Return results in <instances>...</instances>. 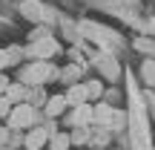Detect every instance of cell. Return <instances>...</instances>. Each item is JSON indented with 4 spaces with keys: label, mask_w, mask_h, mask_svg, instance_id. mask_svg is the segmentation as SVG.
<instances>
[{
    "label": "cell",
    "mask_w": 155,
    "mask_h": 150,
    "mask_svg": "<svg viewBox=\"0 0 155 150\" xmlns=\"http://www.w3.org/2000/svg\"><path fill=\"white\" fill-rule=\"evenodd\" d=\"M147 78H150V84H155V67L152 64H147Z\"/></svg>",
    "instance_id": "22"
},
{
    "label": "cell",
    "mask_w": 155,
    "mask_h": 150,
    "mask_svg": "<svg viewBox=\"0 0 155 150\" xmlns=\"http://www.w3.org/2000/svg\"><path fill=\"white\" fill-rule=\"evenodd\" d=\"M92 141H95L98 147H106V141H109V130L101 127V133H95V136H92Z\"/></svg>",
    "instance_id": "16"
},
{
    "label": "cell",
    "mask_w": 155,
    "mask_h": 150,
    "mask_svg": "<svg viewBox=\"0 0 155 150\" xmlns=\"http://www.w3.org/2000/svg\"><path fill=\"white\" fill-rule=\"evenodd\" d=\"M83 89H86V101H89V104L104 98V84H101V81H86Z\"/></svg>",
    "instance_id": "11"
},
{
    "label": "cell",
    "mask_w": 155,
    "mask_h": 150,
    "mask_svg": "<svg viewBox=\"0 0 155 150\" xmlns=\"http://www.w3.org/2000/svg\"><path fill=\"white\" fill-rule=\"evenodd\" d=\"M9 84H12V81H9V75H6V72H0V95L6 92V87H9Z\"/></svg>",
    "instance_id": "21"
},
{
    "label": "cell",
    "mask_w": 155,
    "mask_h": 150,
    "mask_svg": "<svg viewBox=\"0 0 155 150\" xmlns=\"http://www.w3.org/2000/svg\"><path fill=\"white\" fill-rule=\"evenodd\" d=\"M112 107L106 104V101H98V104H92V121L95 124H101V127H109L112 124Z\"/></svg>",
    "instance_id": "7"
},
{
    "label": "cell",
    "mask_w": 155,
    "mask_h": 150,
    "mask_svg": "<svg viewBox=\"0 0 155 150\" xmlns=\"http://www.w3.org/2000/svg\"><path fill=\"white\" fill-rule=\"evenodd\" d=\"M63 101H66L69 110H72V107L86 104V89H83V84H72V87H66V92H63Z\"/></svg>",
    "instance_id": "8"
},
{
    "label": "cell",
    "mask_w": 155,
    "mask_h": 150,
    "mask_svg": "<svg viewBox=\"0 0 155 150\" xmlns=\"http://www.w3.org/2000/svg\"><path fill=\"white\" fill-rule=\"evenodd\" d=\"M40 118H43V113L35 110V107H29L26 101H23V104H15V107H12L9 118H6L3 124L9 130H32L35 121H40Z\"/></svg>",
    "instance_id": "2"
},
{
    "label": "cell",
    "mask_w": 155,
    "mask_h": 150,
    "mask_svg": "<svg viewBox=\"0 0 155 150\" xmlns=\"http://www.w3.org/2000/svg\"><path fill=\"white\" fill-rule=\"evenodd\" d=\"M20 150H23V147H20Z\"/></svg>",
    "instance_id": "23"
},
{
    "label": "cell",
    "mask_w": 155,
    "mask_h": 150,
    "mask_svg": "<svg viewBox=\"0 0 155 150\" xmlns=\"http://www.w3.org/2000/svg\"><path fill=\"white\" fill-rule=\"evenodd\" d=\"M58 72L61 69L55 67V64H49V61H32L29 67H23L20 69V84L23 87H43V84H49V81H58Z\"/></svg>",
    "instance_id": "1"
},
{
    "label": "cell",
    "mask_w": 155,
    "mask_h": 150,
    "mask_svg": "<svg viewBox=\"0 0 155 150\" xmlns=\"http://www.w3.org/2000/svg\"><path fill=\"white\" fill-rule=\"evenodd\" d=\"M92 121V104H81V107H72L69 110V116H66V124L69 127H86V124Z\"/></svg>",
    "instance_id": "5"
},
{
    "label": "cell",
    "mask_w": 155,
    "mask_h": 150,
    "mask_svg": "<svg viewBox=\"0 0 155 150\" xmlns=\"http://www.w3.org/2000/svg\"><path fill=\"white\" fill-rule=\"evenodd\" d=\"M9 69V58H6V49H0V72Z\"/></svg>",
    "instance_id": "20"
},
{
    "label": "cell",
    "mask_w": 155,
    "mask_h": 150,
    "mask_svg": "<svg viewBox=\"0 0 155 150\" xmlns=\"http://www.w3.org/2000/svg\"><path fill=\"white\" fill-rule=\"evenodd\" d=\"M9 113H12V104H9V101L3 98V95H0V118L6 121V118H9Z\"/></svg>",
    "instance_id": "18"
},
{
    "label": "cell",
    "mask_w": 155,
    "mask_h": 150,
    "mask_svg": "<svg viewBox=\"0 0 155 150\" xmlns=\"http://www.w3.org/2000/svg\"><path fill=\"white\" fill-rule=\"evenodd\" d=\"M55 52H61V44H58L55 38H43V40H35L29 49H23V55L35 58V61H46V58H52Z\"/></svg>",
    "instance_id": "3"
},
{
    "label": "cell",
    "mask_w": 155,
    "mask_h": 150,
    "mask_svg": "<svg viewBox=\"0 0 155 150\" xmlns=\"http://www.w3.org/2000/svg\"><path fill=\"white\" fill-rule=\"evenodd\" d=\"M6 58H9V67L12 64H17V61H23V46H9V49H6Z\"/></svg>",
    "instance_id": "15"
},
{
    "label": "cell",
    "mask_w": 155,
    "mask_h": 150,
    "mask_svg": "<svg viewBox=\"0 0 155 150\" xmlns=\"http://www.w3.org/2000/svg\"><path fill=\"white\" fill-rule=\"evenodd\" d=\"M69 133H55L49 136V150H69Z\"/></svg>",
    "instance_id": "13"
},
{
    "label": "cell",
    "mask_w": 155,
    "mask_h": 150,
    "mask_svg": "<svg viewBox=\"0 0 155 150\" xmlns=\"http://www.w3.org/2000/svg\"><path fill=\"white\" fill-rule=\"evenodd\" d=\"M46 145H49V133H46L43 127L26 130V136H23V150H46Z\"/></svg>",
    "instance_id": "4"
},
{
    "label": "cell",
    "mask_w": 155,
    "mask_h": 150,
    "mask_svg": "<svg viewBox=\"0 0 155 150\" xmlns=\"http://www.w3.org/2000/svg\"><path fill=\"white\" fill-rule=\"evenodd\" d=\"M46 98H49V95H46V89H43V87H32V89H29L26 104H29V107H35V110H43Z\"/></svg>",
    "instance_id": "10"
},
{
    "label": "cell",
    "mask_w": 155,
    "mask_h": 150,
    "mask_svg": "<svg viewBox=\"0 0 155 150\" xmlns=\"http://www.w3.org/2000/svg\"><path fill=\"white\" fill-rule=\"evenodd\" d=\"M3 98L9 101L12 107H15V104H23V101L29 98V87H23V84H9L6 92H3Z\"/></svg>",
    "instance_id": "9"
},
{
    "label": "cell",
    "mask_w": 155,
    "mask_h": 150,
    "mask_svg": "<svg viewBox=\"0 0 155 150\" xmlns=\"http://www.w3.org/2000/svg\"><path fill=\"white\" fill-rule=\"evenodd\" d=\"M86 141H89V130L86 127H72V133H69V145L81 147V145H86Z\"/></svg>",
    "instance_id": "14"
},
{
    "label": "cell",
    "mask_w": 155,
    "mask_h": 150,
    "mask_svg": "<svg viewBox=\"0 0 155 150\" xmlns=\"http://www.w3.org/2000/svg\"><path fill=\"white\" fill-rule=\"evenodd\" d=\"M6 145H9V127H6V124H0V150H3Z\"/></svg>",
    "instance_id": "19"
},
{
    "label": "cell",
    "mask_w": 155,
    "mask_h": 150,
    "mask_svg": "<svg viewBox=\"0 0 155 150\" xmlns=\"http://www.w3.org/2000/svg\"><path fill=\"white\" fill-rule=\"evenodd\" d=\"M9 145H12V147H23V136H20V130H9Z\"/></svg>",
    "instance_id": "17"
},
{
    "label": "cell",
    "mask_w": 155,
    "mask_h": 150,
    "mask_svg": "<svg viewBox=\"0 0 155 150\" xmlns=\"http://www.w3.org/2000/svg\"><path fill=\"white\" fill-rule=\"evenodd\" d=\"M78 78H81V67H75V64H69L66 69H61V72H58V81H63L66 87H72Z\"/></svg>",
    "instance_id": "12"
},
{
    "label": "cell",
    "mask_w": 155,
    "mask_h": 150,
    "mask_svg": "<svg viewBox=\"0 0 155 150\" xmlns=\"http://www.w3.org/2000/svg\"><path fill=\"white\" fill-rule=\"evenodd\" d=\"M40 113H43L46 118H61L63 113H66V101H63V95H49Z\"/></svg>",
    "instance_id": "6"
}]
</instances>
